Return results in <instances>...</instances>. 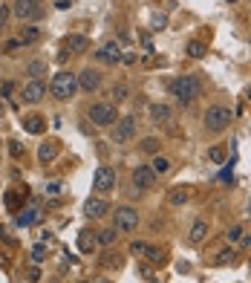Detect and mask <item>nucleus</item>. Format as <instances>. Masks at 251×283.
<instances>
[{
	"label": "nucleus",
	"instance_id": "31",
	"mask_svg": "<svg viewBox=\"0 0 251 283\" xmlns=\"http://www.w3.org/2000/svg\"><path fill=\"white\" fill-rule=\"evenodd\" d=\"M234 257H237V254L225 248V251H219V254H217V266H228V263H234Z\"/></svg>",
	"mask_w": 251,
	"mask_h": 283
},
{
	"label": "nucleus",
	"instance_id": "13",
	"mask_svg": "<svg viewBox=\"0 0 251 283\" xmlns=\"http://www.w3.org/2000/svg\"><path fill=\"white\" fill-rule=\"evenodd\" d=\"M64 49H69V52H87L90 41H87V35H67L64 38Z\"/></svg>",
	"mask_w": 251,
	"mask_h": 283
},
{
	"label": "nucleus",
	"instance_id": "35",
	"mask_svg": "<svg viewBox=\"0 0 251 283\" xmlns=\"http://www.w3.org/2000/svg\"><path fill=\"white\" fill-rule=\"evenodd\" d=\"M104 266H115V269H118V266H121L118 254H110V251H107V254H104Z\"/></svg>",
	"mask_w": 251,
	"mask_h": 283
},
{
	"label": "nucleus",
	"instance_id": "22",
	"mask_svg": "<svg viewBox=\"0 0 251 283\" xmlns=\"http://www.w3.org/2000/svg\"><path fill=\"white\" fill-rule=\"evenodd\" d=\"M225 148L222 145H214V148H208V162H214V165H225Z\"/></svg>",
	"mask_w": 251,
	"mask_h": 283
},
{
	"label": "nucleus",
	"instance_id": "4",
	"mask_svg": "<svg viewBox=\"0 0 251 283\" xmlns=\"http://www.w3.org/2000/svg\"><path fill=\"white\" fill-rule=\"evenodd\" d=\"M87 116L92 118V124H98V127H110V124H115L118 121V110H115V104H107V101H98V104H92L90 110H87Z\"/></svg>",
	"mask_w": 251,
	"mask_h": 283
},
{
	"label": "nucleus",
	"instance_id": "27",
	"mask_svg": "<svg viewBox=\"0 0 251 283\" xmlns=\"http://www.w3.org/2000/svg\"><path fill=\"white\" fill-rule=\"evenodd\" d=\"M159 148H162V139H156V136L142 139V151H145V154H159Z\"/></svg>",
	"mask_w": 251,
	"mask_h": 283
},
{
	"label": "nucleus",
	"instance_id": "7",
	"mask_svg": "<svg viewBox=\"0 0 251 283\" xmlns=\"http://www.w3.org/2000/svg\"><path fill=\"white\" fill-rule=\"evenodd\" d=\"M136 225H139V211L136 208H130V205L115 208V228H118V231H133Z\"/></svg>",
	"mask_w": 251,
	"mask_h": 283
},
{
	"label": "nucleus",
	"instance_id": "36",
	"mask_svg": "<svg viewBox=\"0 0 251 283\" xmlns=\"http://www.w3.org/2000/svg\"><path fill=\"white\" fill-rule=\"evenodd\" d=\"M113 95H115V101H124V98H127V87H124V84L113 87Z\"/></svg>",
	"mask_w": 251,
	"mask_h": 283
},
{
	"label": "nucleus",
	"instance_id": "1",
	"mask_svg": "<svg viewBox=\"0 0 251 283\" xmlns=\"http://www.w3.org/2000/svg\"><path fill=\"white\" fill-rule=\"evenodd\" d=\"M75 90H78V75L69 70H61L52 75V84H49V93L55 95L58 101H69L72 95H75Z\"/></svg>",
	"mask_w": 251,
	"mask_h": 283
},
{
	"label": "nucleus",
	"instance_id": "43",
	"mask_svg": "<svg viewBox=\"0 0 251 283\" xmlns=\"http://www.w3.org/2000/svg\"><path fill=\"white\" fill-rule=\"evenodd\" d=\"M6 263H9V260H6V254H3V251H0V266H6Z\"/></svg>",
	"mask_w": 251,
	"mask_h": 283
},
{
	"label": "nucleus",
	"instance_id": "17",
	"mask_svg": "<svg viewBox=\"0 0 251 283\" xmlns=\"http://www.w3.org/2000/svg\"><path fill=\"white\" fill-rule=\"evenodd\" d=\"M150 118H153L156 124H171L173 113H171V107L168 104H153L150 107Z\"/></svg>",
	"mask_w": 251,
	"mask_h": 283
},
{
	"label": "nucleus",
	"instance_id": "32",
	"mask_svg": "<svg viewBox=\"0 0 251 283\" xmlns=\"http://www.w3.org/2000/svg\"><path fill=\"white\" fill-rule=\"evenodd\" d=\"M32 260H35V263H44V260H46V246H44V243H38V246L32 248Z\"/></svg>",
	"mask_w": 251,
	"mask_h": 283
},
{
	"label": "nucleus",
	"instance_id": "33",
	"mask_svg": "<svg viewBox=\"0 0 251 283\" xmlns=\"http://www.w3.org/2000/svg\"><path fill=\"white\" fill-rule=\"evenodd\" d=\"M225 237H228L231 243H237V240L242 237V225H231V228H228V234H225Z\"/></svg>",
	"mask_w": 251,
	"mask_h": 283
},
{
	"label": "nucleus",
	"instance_id": "11",
	"mask_svg": "<svg viewBox=\"0 0 251 283\" xmlns=\"http://www.w3.org/2000/svg\"><path fill=\"white\" fill-rule=\"evenodd\" d=\"M133 185H136V188H142V191L153 188V185H156V174H153L148 165H139L136 171H133Z\"/></svg>",
	"mask_w": 251,
	"mask_h": 283
},
{
	"label": "nucleus",
	"instance_id": "29",
	"mask_svg": "<svg viewBox=\"0 0 251 283\" xmlns=\"http://www.w3.org/2000/svg\"><path fill=\"white\" fill-rule=\"evenodd\" d=\"M148 260L159 266V263H165V251H162V248H156V246H150L148 248Z\"/></svg>",
	"mask_w": 251,
	"mask_h": 283
},
{
	"label": "nucleus",
	"instance_id": "18",
	"mask_svg": "<svg viewBox=\"0 0 251 283\" xmlns=\"http://www.w3.org/2000/svg\"><path fill=\"white\" fill-rule=\"evenodd\" d=\"M55 156H58V142H44V145L38 148V159H41L44 165H49Z\"/></svg>",
	"mask_w": 251,
	"mask_h": 283
},
{
	"label": "nucleus",
	"instance_id": "41",
	"mask_svg": "<svg viewBox=\"0 0 251 283\" xmlns=\"http://www.w3.org/2000/svg\"><path fill=\"white\" fill-rule=\"evenodd\" d=\"M41 280V271L38 269H29V283H38Z\"/></svg>",
	"mask_w": 251,
	"mask_h": 283
},
{
	"label": "nucleus",
	"instance_id": "8",
	"mask_svg": "<svg viewBox=\"0 0 251 283\" xmlns=\"http://www.w3.org/2000/svg\"><path fill=\"white\" fill-rule=\"evenodd\" d=\"M44 95H46V84H44V81H38V78H32V81L23 87L21 98L26 101V104H38V101H41Z\"/></svg>",
	"mask_w": 251,
	"mask_h": 283
},
{
	"label": "nucleus",
	"instance_id": "10",
	"mask_svg": "<svg viewBox=\"0 0 251 283\" xmlns=\"http://www.w3.org/2000/svg\"><path fill=\"white\" fill-rule=\"evenodd\" d=\"M78 87L81 90H87V93H95L98 87H101V72H95L92 67L78 72Z\"/></svg>",
	"mask_w": 251,
	"mask_h": 283
},
{
	"label": "nucleus",
	"instance_id": "46",
	"mask_svg": "<svg viewBox=\"0 0 251 283\" xmlns=\"http://www.w3.org/2000/svg\"><path fill=\"white\" fill-rule=\"evenodd\" d=\"M228 3H237V0H228Z\"/></svg>",
	"mask_w": 251,
	"mask_h": 283
},
{
	"label": "nucleus",
	"instance_id": "12",
	"mask_svg": "<svg viewBox=\"0 0 251 283\" xmlns=\"http://www.w3.org/2000/svg\"><path fill=\"white\" fill-rule=\"evenodd\" d=\"M95 58L101 61V64H118L121 61V47L110 41V44H104L101 49H95Z\"/></svg>",
	"mask_w": 251,
	"mask_h": 283
},
{
	"label": "nucleus",
	"instance_id": "23",
	"mask_svg": "<svg viewBox=\"0 0 251 283\" xmlns=\"http://www.w3.org/2000/svg\"><path fill=\"white\" fill-rule=\"evenodd\" d=\"M95 243H98V240H95L92 231H81V234H78V248H81V251H92Z\"/></svg>",
	"mask_w": 251,
	"mask_h": 283
},
{
	"label": "nucleus",
	"instance_id": "14",
	"mask_svg": "<svg viewBox=\"0 0 251 283\" xmlns=\"http://www.w3.org/2000/svg\"><path fill=\"white\" fill-rule=\"evenodd\" d=\"M205 237H208V223H205V220H196V223L191 225V234H188V243H191V246H199V243H202Z\"/></svg>",
	"mask_w": 251,
	"mask_h": 283
},
{
	"label": "nucleus",
	"instance_id": "45",
	"mask_svg": "<svg viewBox=\"0 0 251 283\" xmlns=\"http://www.w3.org/2000/svg\"><path fill=\"white\" fill-rule=\"evenodd\" d=\"M0 116H3V98H0Z\"/></svg>",
	"mask_w": 251,
	"mask_h": 283
},
{
	"label": "nucleus",
	"instance_id": "26",
	"mask_svg": "<svg viewBox=\"0 0 251 283\" xmlns=\"http://www.w3.org/2000/svg\"><path fill=\"white\" fill-rule=\"evenodd\" d=\"M38 217H41V211H38V208H26L23 214H18V225H32Z\"/></svg>",
	"mask_w": 251,
	"mask_h": 283
},
{
	"label": "nucleus",
	"instance_id": "39",
	"mask_svg": "<svg viewBox=\"0 0 251 283\" xmlns=\"http://www.w3.org/2000/svg\"><path fill=\"white\" fill-rule=\"evenodd\" d=\"M6 205H9V208H18V194H6Z\"/></svg>",
	"mask_w": 251,
	"mask_h": 283
},
{
	"label": "nucleus",
	"instance_id": "25",
	"mask_svg": "<svg viewBox=\"0 0 251 283\" xmlns=\"http://www.w3.org/2000/svg\"><path fill=\"white\" fill-rule=\"evenodd\" d=\"M115 228H104V231H95V240H98V243H101V246H113L115 243Z\"/></svg>",
	"mask_w": 251,
	"mask_h": 283
},
{
	"label": "nucleus",
	"instance_id": "42",
	"mask_svg": "<svg viewBox=\"0 0 251 283\" xmlns=\"http://www.w3.org/2000/svg\"><path fill=\"white\" fill-rule=\"evenodd\" d=\"M6 18H9V9H3V6H0V29L6 26Z\"/></svg>",
	"mask_w": 251,
	"mask_h": 283
},
{
	"label": "nucleus",
	"instance_id": "3",
	"mask_svg": "<svg viewBox=\"0 0 251 283\" xmlns=\"http://www.w3.org/2000/svg\"><path fill=\"white\" fill-rule=\"evenodd\" d=\"M231 124V110L225 104H211L205 110V130L208 133H222Z\"/></svg>",
	"mask_w": 251,
	"mask_h": 283
},
{
	"label": "nucleus",
	"instance_id": "34",
	"mask_svg": "<svg viewBox=\"0 0 251 283\" xmlns=\"http://www.w3.org/2000/svg\"><path fill=\"white\" fill-rule=\"evenodd\" d=\"M9 154L15 156V159H21V156H23V145H21V142H9Z\"/></svg>",
	"mask_w": 251,
	"mask_h": 283
},
{
	"label": "nucleus",
	"instance_id": "15",
	"mask_svg": "<svg viewBox=\"0 0 251 283\" xmlns=\"http://www.w3.org/2000/svg\"><path fill=\"white\" fill-rule=\"evenodd\" d=\"M107 208H110V205H107V202L104 200H98V197H95V200H87V205H84V211H87V217H92V220H98V217H104V214H107Z\"/></svg>",
	"mask_w": 251,
	"mask_h": 283
},
{
	"label": "nucleus",
	"instance_id": "16",
	"mask_svg": "<svg viewBox=\"0 0 251 283\" xmlns=\"http://www.w3.org/2000/svg\"><path fill=\"white\" fill-rule=\"evenodd\" d=\"M23 130H26V133H35V136H38V133H44L46 130V118L44 116H23Z\"/></svg>",
	"mask_w": 251,
	"mask_h": 283
},
{
	"label": "nucleus",
	"instance_id": "2",
	"mask_svg": "<svg viewBox=\"0 0 251 283\" xmlns=\"http://www.w3.org/2000/svg\"><path fill=\"white\" fill-rule=\"evenodd\" d=\"M171 93L176 95L179 104H194L196 98L202 95V87H199V81H196L194 75H179V78L171 84Z\"/></svg>",
	"mask_w": 251,
	"mask_h": 283
},
{
	"label": "nucleus",
	"instance_id": "38",
	"mask_svg": "<svg viewBox=\"0 0 251 283\" xmlns=\"http://www.w3.org/2000/svg\"><path fill=\"white\" fill-rule=\"evenodd\" d=\"M0 240H6V243H15V240H12V234H9V228H6V225H0Z\"/></svg>",
	"mask_w": 251,
	"mask_h": 283
},
{
	"label": "nucleus",
	"instance_id": "28",
	"mask_svg": "<svg viewBox=\"0 0 251 283\" xmlns=\"http://www.w3.org/2000/svg\"><path fill=\"white\" fill-rule=\"evenodd\" d=\"M26 72H29L32 78H41V75L46 72V64H44V61H32V64L26 67Z\"/></svg>",
	"mask_w": 251,
	"mask_h": 283
},
{
	"label": "nucleus",
	"instance_id": "44",
	"mask_svg": "<svg viewBox=\"0 0 251 283\" xmlns=\"http://www.w3.org/2000/svg\"><path fill=\"white\" fill-rule=\"evenodd\" d=\"M245 98H248V101H251V87H248V90H245Z\"/></svg>",
	"mask_w": 251,
	"mask_h": 283
},
{
	"label": "nucleus",
	"instance_id": "21",
	"mask_svg": "<svg viewBox=\"0 0 251 283\" xmlns=\"http://www.w3.org/2000/svg\"><path fill=\"white\" fill-rule=\"evenodd\" d=\"M150 171H153L156 177H165V174H171V159H165V156H156V159L150 162Z\"/></svg>",
	"mask_w": 251,
	"mask_h": 283
},
{
	"label": "nucleus",
	"instance_id": "37",
	"mask_svg": "<svg viewBox=\"0 0 251 283\" xmlns=\"http://www.w3.org/2000/svg\"><path fill=\"white\" fill-rule=\"evenodd\" d=\"M21 47H23L21 41H6V47H3V52H18Z\"/></svg>",
	"mask_w": 251,
	"mask_h": 283
},
{
	"label": "nucleus",
	"instance_id": "24",
	"mask_svg": "<svg viewBox=\"0 0 251 283\" xmlns=\"http://www.w3.org/2000/svg\"><path fill=\"white\" fill-rule=\"evenodd\" d=\"M185 49H188V55H191V58H196V61L205 58V52H208V47L202 44V41H191V44H188Z\"/></svg>",
	"mask_w": 251,
	"mask_h": 283
},
{
	"label": "nucleus",
	"instance_id": "30",
	"mask_svg": "<svg viewBox=\"0 0 251 283\" xmlns=\"http://www.w3.org/2000/svg\"><path fill=\"white\" fill-rule=\"evenodd\" d=\"M148 243H142V240H136V243H130V251L136 254V257H148Z\"/></svg>",
	"mask_w": 251,
	"mask_h": 283
},
{
	"label": "nucleus",
	"instance_id": "40",
	"mask_svg": "<svg viewBox=\"0 0 251 283\" xmlns=\"http://www.w3.org/2000/svg\"><path fill=\"white\" fill-rule=\"evenodd\" d=\"M165 24H168L165 18H153V29H156V32H159V29H165Z\"/></svg>",
	"mask_w": 251,
	"mask_h": 283
},
{
	"label": "nucleus",
	"instance_id": "6",
	"mask_svg": "<svg viewBox=\"0 0 251 283\" xmlns=\"http://www.w3.org/2000/svg\"><path fill=\"white\" fill-rule=\"evenodd\" d=\"M12 12L18 21H35V18H41V3L38 0H15Z\"/></svg>",
	"mask_w": 251,
	"mask_h": 283
},
{
	"label": "nucleus",
	"instance_id": "20",
	"mask_svg": "<svg viewBox=\"0 0 251 283\" xmlns=\"http://www.w3.org/2000/svg\"><path fill=\"white\" fill-rule=\"evenodd\" d=\"M38 38H41V29H38V26H21V38H18V41H21L23 47H26V44H35Z\"/></svg>",
	"mask_w": 251,
	"mask_h": 283
},
{
	"label": "nucleus",
	"instance_id": "9",
	"mask_svg": "<svg viewBox=\"0 0 251 283\" xmlns=\"http://www.w3.org/2000/svg\"><path fill=\"white\" fill-rule=\"evenodd\" d=\"M92 185L98 191H113L115 188V171L113 168H107V165H101L98 171H95V177H92Z\"/></svg>",
	"mask_w": 251,
	"mask_h": 283
},
{
	"label": "nucleus",
	"instance_id": "19",
	"mask_svg": "<svg viewBox=\"0 0 251 283\" xmlns=\"http://www.w3.org/2000/svg\"><path fill=\"white\" fill-rule=\"evenodd\" d=\"M188 200H191V191L182 188V185H176V188L168 191V202H171V205H185Z\"/></svg>",
	"mask_w": 251,
	"mask_h": 283
},
{
	"label": "nucleus",
	"instance_id": "5",
	"mask_svg": "<svg viewBox=\"0 0 251 283\" xmlns=\"http://www.w3.org/2000/svg\"><path fill=\"white\" fill-rule=\"evenodd\" d=\"M133 136H136V118L133 116H121L113 124L110 142H115V145H127V142H133Z\"/></svg>",
	"mask_w": 251,
	"mask_h": 283
}]
</instances>
